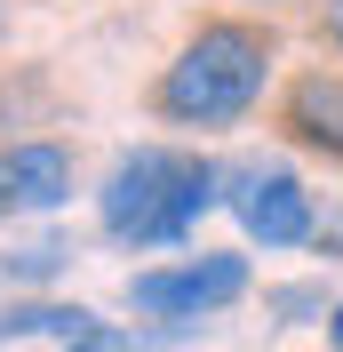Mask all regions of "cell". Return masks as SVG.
<instances>
[{
  "instance_id": "obj_8",
  "label": "cell",
  "mask_w": 343,
  "mask_h": 352,
  "mask_svg": "<svg viewBox=\"0 0 343 352\" xmlns=\"http://www.w3.org/2000/svg\"><path fill=\"white\" fill-rule=\"evenodd\" d=\"M327 32H335V48H343V0H335V8H327Z\"/></svg>"
},
{
  "instance_id": "obj_2",
  "label": "cell",
  "mask_w": 343,
  "mask_h": 352,
  "mask_svg": "<svg viewBox=\"0 0 343 352\" xmlns=\"http://www.w3.org/2000/svg\"><path fill=\"white\" fill-rule=\"evenodd\" d=\"M215 208V168L200 153H128L104 184V232L112 241H136V248H168L184 241L200 217Z\"/></svg>"
},
{
  "instance_id": "obj_5",
  "label": "cell",
  "mask_w": 343,
  "mask_h": 352,
  "mask_svg": "<svg viewBox=\"0 0 343 352\" xmlns=\"http://www.w3.org/2000/svg\"><path fill=\"white\" fill-rule=\"evenodd\" d=\"M72 192L64 144H0V217H40Z\"/></svg>"
},
{
  "instance_id": "obj_1",
  "label": "cell",
  "mask_w": 343,
  "mask_h": 352,
  "mask_svg": "<svg viewBox=\"0 0 343 352\" xmlns=\"http://www.w3.org/2000/svg\"><path fill=\"white\" fill-rule=\"evenodd\" d=\"M263 80H272V32L239 24V16H215L176 48V65L160 72L152 104L168 120H184V129H224L263 96Z\"/></svg>"
},
{
  "instance_id": "obj_9",
  "label": "cell",
  "mask_w": 343,
  "mask_h": 352,
  "mask_svg": "<svg viewBox=\"0 0 343 352\" xmlns=\"http://www.w3.org/2000/svg\"><path fill=\"white\" fill-rule=\"evenodd\" d=\"M327 344H335V352H343V305H335V320H327Z\"/></svg>"
},
{
  "instance_id": "obj_3",
  "label": "cell",
  "mask_w": 343,
  "mask_h": 352,
  "mask_svg": "<svg viewBox=\"0 0 343 352\" xmlns=\"http://www.w3.org/2000/svg\"><path fill=\"white\" fill-rule=\"evenodd\" d=\"M232 296H248V264L239 256H192V264L128 280V305L152 312V320H200V312H224Z\"/></svg>"
},
{
  "instance_id": "obj_7",
  "label": "cell",
  "mask_w": 343,
  "mask_h": 352,
  "mask_svg": "<svg viewBox=\"0 0 343 352\" xmlns=\"http://www.w3.org/2000/svg\"><path fill=\"white\" fill-rule=\"evenodd\" d=\"M64 352H136V336H120L112 320H88L80 336H64Z\"/></svg>"
},
{
  "instance_id": "obj_6",
  "label": "cell",
  "mask_w": 343,
  "mask_h": 352,
  "mask_svg": "<svg viewBox=\"0 0 343 352\" xmlns=\"http://www.w3.org/2000/svg\"><path fill=\"white\" fill-rule=\"evenodd\" d=\"M287 129H296L303 144H327V153H343V80L311 72V80L287 96Z\"/></svg>"
},
{
  "instance_id": "obj_4",
  "label": "cell",
  "mask_w": 343,
  "mask_h": 352,
  "mask_svg": "<svg viewBox=\"0 0 343 352\" xmlns=\"http://www.w3.org/2000/svg\"><path fill=\"white\" fill-rule=\"evenodd\" d=\"M232 208H239V224H248L263 248L311 241V192H303L296 168H248V176H232Z\"/></svg>"
}]
</instances>
